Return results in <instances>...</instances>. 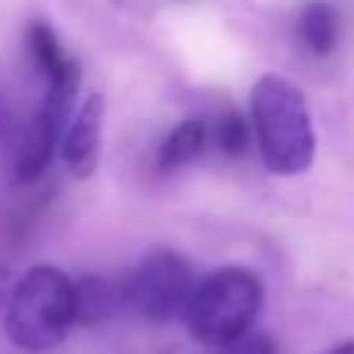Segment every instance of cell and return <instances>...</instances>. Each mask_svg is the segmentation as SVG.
<instances>
[{"mask_svg":"<svg viewBox=\"0 0 354 354\" xmlns=\"http://www.w3.org/2000/svg\"><path fill=\"white\" fill-rule=\"evenodd\" d=\"M205 143H208V124L202 118H187L165 137V143L159 149V168L162 171H177V168L189 165V162H196L202 156Z\"/></svg>","mask_w":354,"mask_h":354,"instance_id":"cell-8","label":"cell"},{"mask_svg":"<svg viewBox=\"0 0 354 354\" xmlns=\"http://www.w3.org/2000/svg\"><path fill=\"white\" fill-rule=\"evenodd\" d=\"M221 354H277L274 342H270L268 333H243L239 339H233V342L221 345Z\"/></svg>","mask_w":354,"mask_h":354,"instance_id":"cell-12","label":"cell"},{"mask_svg":"<svg viewBox=\"0 0 354 354\" xmlns=\"http://www.w3.org/2000/svg\"><path fill=\"white\" fill-rule=\"evenodd\" d=\"M212 134H214V143H218L227 156H243L245 147H249V124H245V118L239 115V112L221 115L218 122H214Z\"/></svg>","mask_w":354,"mask_h":354,"instance_id":"cell-11","label":"cell"},{"mask_svg":"<svg viewBox=\"0 0 354 354\" xmlns=\"http://www.w3.org/2000/svg\"><path fill=\"white\" fill-rule=\"evenodd\" d=\"M118 301H122V286H112L103 277H84L75 283V324L93 326L112 317Z\"/></svg>","mask_w":354,"mask_h":354,"instance_id":"cell-9","label":"cell"},{"mask_svg":"<svg viewBox=\"0 0 354 354\" xmlns=\"http://www.w3.org/2000/svg\"><path fill=\"white\" fill-rule=\"evenodd\" d=\"M81 84V68L78 62L59 72L56 78L47 81V93H44V103L37 106V112L25 122V128L16 137V177L22 183L37 180L47 171L50 159H53L56 147H59V137L68 124V112H72L75 93Z\"/></svg>","mask_w":354,"mask_h":354,"instance_id":"cell-5","label":"cell"},{"mask_svg":"<svg viewBox=\"0 0 354 354\" xmlns=\"http://www.w3.org/2000/svg\"><path fill=\"white\" fill-rule=\"evenodd\" d=\"M193 292V270L187 258L171 249L149 252L122 283V301L149 324H168L180 317Z\"/></svg>","mask_w":354,"mask_h":354,"instance_id":"cell-4","label":"cell"},{"mask_svg":"<svg viewBox=\"0 0 354 354\" xmlns=\"http://www.w3.org/2000/svg\"><path fill=\"white\" fill-rule=\"evenodd\" d=\"M299 41L308 53L314 56H330L339 44V16L330 3L324 0H311L305 3L299 16Z\"/></svg>","mask_w":354,"mask_h":354,"instance_id":"cell-7","label":"cell"},{"mask_svg":"<svg viewBox=\"0 0 354 354\" xmlns=\"http://www.w3.org/2000/svg\"><path fill=\"white\" fill-rule=\"evenodd\" d=\"M28 50H31L35 66L41 68V75L47 81L56 78L59 72H66V68L75 62V59H68V56H66V50H62L56 31L50 28V25H44V22H35L28 28Z\"/></svg>","mask_w":354,"mask_h":354,"instance_id":"cell-10","label":"cell"},{"mask_svg":"<svg viewBox=\"0 0 354 354\" xmlns=\"http://www.w3.org/2000/svg\"><path fill=\"white\" fill-rule=\"evenodd\" d=\"M75 326V280L59 268H31L10 289L3 330L16 348L50 351Z\"/></svg>","mask_w":354,"mask_h":354,"instance_id":"cell-2","label":"cell"},{"mask_svg":"<svg viewBox=\"0 0 354 354\" xmlns=\"http://www.w3.org/2000/svg\"><path fill=\"white\" fill-rule=\"evenodd\" d=\"M103 115L106 103L100 93H91L84 103L78 106V112L72 115V122L66 124L59 137L62 162H66L68 174L87 180L93 177L100 165V149H103Z\"/></svg>","mask_w":354,"mask_h":354,"instance_id":"cell-6","label":"cell"},{"mask_svg":"<svg viewBox=\"0 0 354 354\" xmlns=\"http://www.w3.org/2000/svg\"><path fill=\"white\" fill-rule=\"evenodd\" d=\"M10 289H12V277H10V270L0 268V311L6 308V299H10Z\"/></svg>","mask_w":354,"mask_h":354,"instance_id":"cell-13","label":"cell"},{"mask_svg":"<svg viewBox=\"0 0 354 354\" xmlns=\"http://www.w3.org/2000/svg\"><path fill=\"white\" fill-rule=\"evenodd\" d=\"M330 354H354V342H342L339 348H333Z\"/></svg>","mask_w":354,"mask_h":354,"instance_id":"cell-14","label":"cell"},{"mask_svg":"<svg viewBox=\"0 0 354 354\" xmlns=\"http://www.w3.org/2000/svg\"><path fill=\"white\" fill-rule=\"evenodd\" d=\"M264 305V286L245 268H218L202 283H193L180 317L196 342L221 348L255 326Z\"/></svg>","mask_w":354,"mask_h":354,"instance_id":"cell-3","label":"cell"},{"mask_svg":"<svg viewBox=\"0 0 354 354\" xmlns=\"http://www.w3.org/2000/svg\"><path fill=\"white\" fill-rule=\"evenodd\" d=\"M252 131L268 171L280 177L305 174L317 153L305 93L280 75H261L249 93Z\"/></svg>","mask_w":354,"mask_h":354,"instance_id":"cell-1","label":"cell"}]
</instances>
